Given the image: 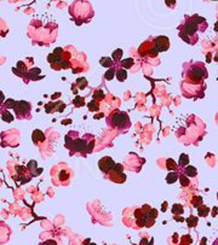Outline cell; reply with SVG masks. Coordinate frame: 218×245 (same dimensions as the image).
I'll list each match as a JSON object with an SVG mask.
<instances>
[{
    "label": "cell",
    "mask_w": 218,
    "mask_h": 245,
    "mask_svg": "<svg viewBox=\"0 0 218 245\" xmlns=\"http://www.w3.org/2000/svg\"><path fill=\"white\" fill-rule=\"evenodd\" d=\"M178 178H179L178 173H177L176 170H172V172H170V173L167 174V176H166V181H167V184H173V182L177 181Z\"/></svg>",
    "instance_id": "cell-11"
},
{
    "label": "cell",
    "mask_w": 218,
    "mask_h": 245,
    "mask_svg": "<svg viewBox=\"0 0 218 245\" xmlns=\"http://www.w3.org/2000/svg\"><path fill=\"white\" fill-rule=\"evenodd\" d=\"M32 139H33V143H34V144H39V143H44L46 138H45V134L43 133L41 130L35 129V130L33 132Z\"/></svg>",
    "instance_id": "cell-9"
},
{
    "label": "cell",
    "mask_w": 218,
    "mask_h": 245,
    "mask_svg": "<svg viewBox=\"0 0 218 245\" xmlns=\"http://www.w3.org/2000/svg\"><path fill=\"white\" fill-rule=\"evenodd\" d=\"M148 52H149V54L152 56V57H156L158 53H159V50H158V48H156V46L154 45L153 47H150V48H149V51H148Z\"/></svg>",
    "instance_id": "cell-32"
},
{
    "label": "cell",
    "mask_w": 218,
    "mask_h": 245,
    "mask_svg": "<svg viewBox=\"0 0 218 245\" xmlns=\"http://www.w3.org/2000/svg\"><path fill=\"white\" fill-rule=\"evenodd\" d=\"M154 45L156 46V48L159 50V52H164L167 51L170 47V40L166 36H158L154 40Z\"/></svg>",
    "instance_id": "cell-7"
},
{
    "label": "cell",
    "mask_w": 218,
    "mask_h": 245,
    "mask_svg": "<svg viewBox=\"0 0 218 245\" xmlns=\"http://www.w3.org/2000/svg\"><path fill=\"white\" fill-rule=\"evenodd\" d=\"M183 174L187 175L188 178H195L196 174H197V170H196V168L193 167V165H187L186 168H183Z\"/></svg>",
    "instance_id": "cell-10"
},
{
    "label": "cell",
    "mask_w": 218,
    "mask_h": 245,
    "mask_svg": "<svg viewBox=\"0 0 218 245\" xmlns=\"http://www.w3.org/2000/svg\"><path fill=\"white\" fill-rule=\"evenodd\" d=\"M74 139L75 138H71L70 137V133L66 137V139H64V146L69 150V151H70V150H71V147H73V143H74Z\"/></svg>",
    "instance_id": "cell-16"
},
{
    "label": "cell",
    "mask_w": 218,
    "mask_h": 245,
    "mask_svg": "<svg viewBox=\"0 0 218 245\" xmlns=\"http://www.w3.org/2000/svg\"><path fill=\"white\" fill-rule=\"evenodd\" d=\"M62 52H63V51H62V48H60V47H58V48H56V50L53 51V53H54V54H57V56H61V53H62Z\"/></svg>",
    "instance_id": "cell-38"
},
{
    "label": "cell",
    "mask_w": 218,
    "mask_h": 245,
    "mask_svg": "<svg viewBox=\"0 0 218 245\" xmlns=\"http://www.w3.org/2000/svg\"><path fill=\"white\" fill-rule=\"evenodd\" d=\"M77 83L79 85V87H80L81 89H84V88L87 86V81H86L85 79H82V78H80V79L77 81Z\"/></svg>",
    "instance_id": "cell-33"
},
{
    "label": "cell",
    "mask_w": 218,
    "mask_h": 245,
    "mask_svg": "<svg viewBox=\"0 0 218 245\" xmlns=\"http://www.w3.org/2000/svg\"><path fill=\"white\" fill-rule=\"evenodd\" d=\"M107 124L113 129H116L118 132H127L131 127V120L126 112L114 110L107 117Z\"/></svg>",
    "instance_id": "cell-2"
},
{
    "label": "cell",
    "mask_w": 218,
    "mask_h": 245,
    "mask_svg": "<svg viewBox=\"0 0 218 245\" xmlns=\"http://www.w3.org/2000/svg\"><path fill=\"white\" fill-rule=\"evenodd\" d=\"M47 61H49V63H51V64H53V63H57V64H58V63L62 61V58H61V56H57V54H54V53H51V54H49Z\"/></svg>",
    "instance_id": "cell-15"
},
{
    "label": "cell",
    "mask_w": 218,
    "mask_h": 245,
    "mask_svg": "<svg viewBox=\"0 0 218 245\" xmlns=\"http://www.w3.org/2000/svg\"><path fill=\"white\" fill-rule=\"evenodd\" d=\"M121 56H122V50L118 48V50H115V51L113 52L112 58L114 59V62H119V61L121 59Z\"/></svg>",
    "instance_id": "cell-22"
},
{
    "label": "cell",
    "mask_w": 218,
    "mask_h": 245,
    "mask_svg": "<svg viewBox=\"0 0 218 245\" xmlns=\"http://www.w3.org/2000/svg\"><path fill=\"white\" fill-rule=\"evenodd\" d=\"M116 79H118L120 82H122V81H125V80L127 79V71H126V69H119V70H116Z\"/></svg>",
    "instance_id": "cell-13"
},
{
    "label": "cell",
    "mask_w": 218,
    "mask_h": 245,
    "mask_svg": "<svg viewBox=\"0 0 218 245\" xmlns=\"http://www.w3.org/2000/svg\"><path fill=\"white\" fill-rule=\"evenodd\" d=\"M13 109H15V112H16V116L18 118L22 120V118H29L30 117L32 105H30L29 102H24V100L17 102V104Z\"/></svg>",
    "instance_id": "cell-5"
},
{
    "label": "cell",
    "mask_w": 218,
    "mask_h": 245,
    "mask_svg": "<svg viewBox=\"0 0 218 245\" xmlns=\"http://www.w3.org/2000/svg\"><path fill=\"white\" fill-rule=\"evenodd\" d=\"M73 104H74L77 108H80V106H82V105H85V102H84V98H81V97H77L74 100H73Z\"/></svg>",
    "instance_id": "cell-27"
},
{
    "label": "cell",
    "mask_w": 218,
    "mask_h": 245,
    "mask_svg": "<svg viewBox=\"0 0 218 245\" xmlns=\"http://www.w3.org/2000/svg\"><path fill=\"white\" fill-rule=\"evenodd\" d=\"M216 59H217V62H218V54H217V56H216Z\"/></svg>",
    "instance_id": "cell-39"
},
{
    "label": "cell",
    "mask_w": 218,
    "mask_h": 245,
    "mask_svg": "<svg viewBox=\"0 0 218 245\" xmlns=\"http://www.w3.org/2000/svg\"><path fill=\"white\" fill-rule=\"evenodd\" d=\"M165 1H166V5L169 6V7H175L176 6V0H165Z\"/></svg>",
    "instance_id": "cell-37"
},
{
    "label": "cell",
    "mask_w": 218,
    "mask_h": 245,
    "mask_svg": "<svg viewBox=\"0 0 218 245\" xmlns=\"http://www.w3.org/2000/svg\"><path fill=\"white\" fill-rule=\"evenodd\" d=\"M114 75H116V69H114V68H112V69H109V70H107V72L104 74V79L105 80H113L114 79Z\"/></svg>",
    "instance_id": "cell-17"
},
{
    "label": "cell",
    "mask_w": 218,
    "mask_h": 245,
    "mask_svg": "<svg viewBox=\"0 0 218 245\" xmlns=\"http://www.w3.org/2000/svg\"><path fill=\"white\" fill-rule=\"evenodd\" d=\"M36 165H38V164H36V161H30L29 163H28V165H27V168L29 169V170L34 174V170H35V168H36Z\"/></svg>",
    "instance_id": "cell-31"
},
{
    "label": "cell",
    "mask_w": 218,
    "mask_h": 245,
    "mask_svg": "<svg viewBox=\"0 0 218 245\" xmlns=\"http://www.w3.org/2000/svg\"><path fill=\"white\" fill-rule=\"evenodd\" d=\"M39 245H57V243H56V240H53V239H47V240L41 241Z\"/></svg>",
    "instance_id": "cell-35"
},
{
    "label": "cell",
    "mask_w": 218,
    "mask_h": 245,
    "mask_svg": "<svg viewBox=\"0 0 218 245\" xmlns=\"http://www.w3.org/2000/svg\"><path fill=\"white\" fill-rule=\"evenodd\" d=\"M188 163H189V157H188V155H186V154H182L180 155V157H179V167L183 169V168H186L187 165H188Z\"/></svg>",
    "instance_id": "cell-12"
},
{
    "label": "cell",
    "mask_w": 218,
    "mask_h": 245,
    "mask_svg": "<svg viewBox=\"0 0 218 245\" xmlns=\"http://www.w3.org/2000/svg\"><path fill=\"white\" fill-rule=\"evenodd\" d=\"M172 213L175 215H178V214H183V206L180 204H175L172 206Z\"/></svg>",
    "instance_id": "cell-23"
},
{
    "label": "cell",
    "mask_w": 218,
    "mask_h": 245,
    "mask_svg": "<svg viewBox=\"0 0 218 245\" xmlns=\"http://www.w3.org/2000/svg\"><path fill=\"white\" fill-rule=\"evenodd\" d=\"M213 1H216V0H213Z\"/></svg>",
    "instance_id": "cell-42"
},
{
    "label": "cell",
    "mask_w": 218,
    "mask_h": 245,
    "mask_svg": "<svg viewBox=\"0 0 218 245\" xmlns=\"http://www.w3.org/2000/svg\"><path fill=\"white\" fill-rule=\"evenodd\" d=\"M35 74H40V69H39V68H33V69L29 71L28 75H29L30 78H33V80H40L41 78H36V76H35Z\"/></svg>",
    "instance_id": "cell-25"
},
{
    "label": "cell",
    "mask_w": 218,
    "mask_h": 245,
    "mask_svg": "<svg viewBox=\"0 0 218 245\" xmlns=\"http://www.w3.org/2000/svg\"><path fill=\"white\" fill-rule=\"evenodd\" d=\"M189 65L190 69H187L184 67V78L188 79L191 83H201V81L207 79L208 74L204 63L194 62V63H189Z\"/></svg>",
    "instance_id": "cell-3"
},
{
    "label": "cell",
    "mask_w": 218,
    "mask_h": 245,
    "mask_svg": "<svg viewBox=\"0 0 218 245\" xmlns=\"http://www.w3.org/2000/svg\"><path fill=\"white\" fill-rule=\"evenodd\" d=\"M121 65H122L124 69H130V68L133 65V59H132V58L124 59V61H121Z\"/></svg>",
    "instance_id": "cell-21"
},
{
    "label": "cell",
    "mask_w": 218,
    "mask_h": 245,
    "mask_svg": "<svg viewBox=\"0 0 218 245\" xmlns=\"http://www.w3.org/2000/svg\"><path fill=\"white\" fill-rule=\"evenodd\" d=\"M70 65V63L68 62V61H66V59H62L60 63H58V68L60 69H64V68H68Z\"/></svg>",
    "instance_id": "cell-34"
},
{
    "label": "cell",
    "mask_w": 218,
    "mask_h": 245,
    "mask_svg": "<svg viewBox=\"0 0 218 245\" xmlns=\"http://www.w3.org/2000/svg\"><path fill=\"white\" fill-rule=\"evenodd\" d=\"M90 245H96V244H90Z\"/></svg>",
    "instance_id": "cell-40"
},
{
    "label": "cell",
    "mask_w": 218,
    "mask_h": 245,
    "mask_svg": "<svg viewBox=\"0 0 218 245\" xmlns=\"http://www.w3.org/2000/svg\"><path fill=\"white\" fill-rule=\"evenodd\" d=\"M217 199H218V193H217Z\"/></svg>",
    "instance_id": "cell-41"
},
{
    "label": "cell",
    "mask_w": 218,
    "mask_h": 245,
    "mask_svg": "<svg viewBox=\"0 0 218 245\" xmlns=\"http://www.w3.org/2000/svg\"><path fill=\"white\" fill-rule=\"evenodd\" d=\"M179 181H180V185L182 186H184V187H187L188 185H189V179L183 174V175H179Z\"/></svg>",
    "instance_id": "cell-29"
},
{
    "label": "cell",
    "mask_w": 218,
    "mask_h": 245,
    "mask_svg": "<svg viewBox=\"0 0 218 245\" xmlns=\"http://www.w3.org/2000/svg\"><path fill=\"white\" fill-rule=\"evenodd\" d=\"M178 35H179V37L182 40H184L187 44H190V45H193L191 44V39H190V36L186 33V31H183V30H179V33H178Z\"/></svg>",
    "instance_id": "cell-19"
},
{
    "label": "cell",
    "mask_w": 218,
    "mask_h": 245,
    "mask_svg": "<svg viewBox=\"0 0 218 245\" xmlns=\"http://www.w3.org/2000/svg\"><path fill=\"white\" fill-rule=\"evenodd\" d=\"M58 175H60V176H58V179H60V181H62V182H66V181H68V180H69V173L66 170V169L61 170Z\"/></svg>",
    "instance_id": "cell-20"
},
{
    "label": "cell",
    "mask_w": 218,
    "mask_h": 245,
    "mask_svg": "<svg viewBox=\"0 0 218 245\" xmlns=\"http://www.w3.org/2000/svg\"><path fill=\"white\" fill-rule=\"evenodd\" d=\"M114 165H115V163L110 157H103L98 162V167L101 169V172L104 174H108L114 168Z\"/></svg>",
    "instance_id": "cell-6"
},
{
    "label": "cell",
    "mask_w": 218,
    "mask_h": 245,
    "mask_svg": "<svg viewBox=\"0 0 218 245\" xmlns=\"http://www.w3.org/2000/svg\"><path fill=\"white\" fill-rule=\"evenodd\" d=\"M104 98V93L102 89H98L94 93V100H102Z\"/></svg>",
    "instance_id": "cell-26"
},
{
    "label": "cell",
    "mask_w": 218,
    "mask_h": 245,
    "mask_svg": "<svg viewBox=\"0 0 218 245\" xmlns=\"http://www.w3.org/2000/svg\"><path fill=\"white\" fill-rule=\"evenodd\" d=\"M16 104H17V102L16 100H13V99H7L5 103H4V105H3V108H15L16 106Z\"/></svg>",
    "instance_id": "cell-28"
},
{
    "label": "cell",
    "mask_w": 218,
    "mask_h": 245,
    "mask_svg": "<svg viewBox=\"0 0 218 245\" xmlns=\"http://www.w3.org/2000/svg\"><path fill=\"white\" fill-rule=\"evenodd\" d=\"M1 117H3V121H5V122H12V120H13L12 115L9 111H6L4 108H3V112H1Z\"/></svg>",
    "instance_id": "cell-18"
},
{
    "label": "cell",
    "mask_w": 218,
    "mask_h": 245,
    "mask_svg": "<svg viewBox=\"0 0 218 245\" xmlns=\"http://www.w3.org/2000/svg\"><path fill=\"white\" fill-rule=\"evenodd\" d=\"M166 164H167V169L171 172V170H176L177 169V164H176V162L173 161V159H171V158H169L167 161H166Z\"/></svg>",
    "instance_id": "cell-24"
},
{
    "label": "cell",
    "mask_w": 218,
    "mask_h": 245,
    "mask_svg": "<svg viewBox=\"0 0 218 245\" xmlns=\"http://www.w3.org/2000/svg\"><path fill=\"white\" fill-rule=\"evenodd\" d=\"M113 59H110L109 57H102L101 59H99V64L102 65V67H105V68H112V65H113Z\"/></svg>",
    "instance_id": "cell-14"
},
{
    "label": "cell",
    "mask_w": 218,
    "mask_h": 245,
    "mask_svg": "<svg viewBox=\"0 0 218 245\" xmlns=\"http://www.w3.org/2000/svg\"><path fill=\"white\" fill-rule=\"evenodd\" d=\"M184 23L182 27H179V30L186 31L191 39V44L195 45L199 40L197 37V31H205L207 28V22L205 18L200 17L197 15L194 16H186L184 17Z\"/></svg>",
    "instance_id": "cell-1"
},
{
    "label": "cell",
    "mask_w": 218,
    "mask_h": 245,
    "mask_svg": "<svg viewBox=\"0 0 218 245\" xmlns=\"http://www.w3.org/2000/svg\"><path fill=\"white\" fill-rule=\"evenodd\" d=\"M107 175H108L109 180H112L114 182H118V184H121V182H124L126 180V175L122 172H116V170H114V169H112V170L109 172Z\"/></svg>",
    "instance_id": "cell-8"
},
{
    "label": "cell",
    "mask_w": 218,
    "mask_h": 245,
    "mask_svg": "<svg viewBox=\"0 0 218 245\" xmlns=\"http://www.w3.org/2000/svg\"><path fill=\"white\" fill-rule=\"evenodd\" d=\"M208 211H210L208 208H203V210L199 208V213H200V215H201V216H206L208 214Z\"/></svg>",
    "instance_id": "cell-36"
},
{
    "label": "cell",
    "mask_w": 218,
    "mask_h": 245,
    "mask_svg": "<svg viewBox=\"0 0 218 245\" xmlns=\"http://www.w3.org/2000/svg\"><path fill=\"white\" fill-rule=\"evenodd\" d=\"M94 139V137L91 134H86L85 138H75L74 143H73V147L70 150V152H77V154H86L87 148H88V144L90 141Z\"/></svg>",
    "instance_id": "cell-4"
},
{
    "label": "cell",
    "mask_w": 218,
    "mask_h": 245,
    "mask_svg": "<svg viewBox=\"0 0 218 245\" xmlns=\"http://www.w3.org/2000/svg\"><path fill=\"white\" fill-rule=\"evenodd\" d=\"M88 109H90V111H97L98 110V103L97 102H95V100H92L91 103H88Z\"/></svg>",
    "instance_id": "cell-30"
}]
</instances>
